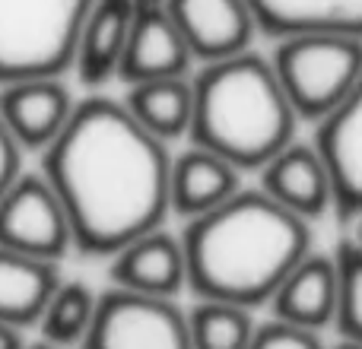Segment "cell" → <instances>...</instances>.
I'll return each instance as SVG.
<instances>
[{
    "label": "cell",
    "mask_w": 362,
    "mask_h": 349,
    "mask_svg": "<svg viewBox=\"0 0 362 349\" xmlns=\"http://www.w3.org/2000/svg\"><path fill=\"white\" fill-rule=\"evenodd\" d=\"M169 150L121 102L93 95L74 105L42 153V178L57 194L74 248L112 257L127 242L163 229L169 216Z\"/></svg>",
    "instance_id": "obj_1"
},
{
    "label": "cell",
    "mask_w": 362,
    "mask_h": 349,
    "mask_svg": "<svg viewBox=\"0 0 362 349\" xmlns=\"http://www.w3.org/2000/svg\"><path fill=\"white\" fill-rule=\"evenodd\" d=\"M185 289L200 302L257 308L312 251V229L257 191H238L216 210L187 219Z\"/></svg>",
    "instance_id": "obj_2"
},
{
    "label": "cell",
    "mask_w": 362,
    "mask_h": 349,
    "mask_svg": "<svg viewBox=\"0 0 362 349\" xmlns=\"http://www.w3.org/2000/svg\"><path fill=\"white\" fill-rule=\"evenodd\" d=\"M194 146L216 153L238 172L261 169L293 143L296 114L264 57L242 51L213 61L191 83Z\"/></svg>",
    "instance_id": "obj_3"
},
{
    "label": "cell",
    "mask_w": 362,
    "mask_h": 349,
    "mask_svg": "<svg viewBox=\"0 0 362 349\" xmlns=\"http://www.w3.org/2000/svg\"><path fill=\"white\" fill-rule=\"evenodd\" d=\"M93 0H0V86L61 80Z\"/></svg>",
    "instance_id": "obj_4"
},
{
    "label": "cell",
    "mask_w": 362,
    "mask_h": 349,
    "mask_svg": "<svg viewBox=\"0 0 362 349\" xmlns=\"http://www.w3.org/2000/svg\"><path fill=\"white\" fill-rule=\"evenodd\" d=\"M270 67L296 118L318 124L359 83L362 38L334 32L283 38Z\"/></svg>",
    "instance_id": "obj_5"
},
{
    "label": "cell",
    "mask_w": 362,
    "mask_h": 349,
    "mask_svg": "<svg viewBox=\"0 0 362 349\" xmlns=\"http://www.w3.org/2000/svg\"><path fill=\"white\" fill-rule=\"evenodd\" d=\"M83 349H191L187 314L175 299L108 289L95 299V314Z\"/></svg>",
    "instance_id": "obj_6"
},
{
    "label": "cell",
    "mask_w": 362,
    "mask_h": 349,
    "mask_svg": "<svg viewBox=\"0 0 362 349\" xmlns=\"http://www.w3.org/2000/svg\"><path fill=\"white\" fill-rule=\"evenodd\" d=\"M0 248L57 264L70 248V223L42 174H16L0 197Z\"/></svg>",
    "instance_id": "obj_7"
},
{
    "label": "cell",
    "mask_w": 362,
    "mask_h": 349,
    "mask_svg": "<svg viewBox=\"0 0 362 349\" xmlns=\"http://www.w3.org/2000/svg\"><path fill=\"white\" fill-rule=\"evenodd\" d=\"M163 6L191 57L206 64L248 51L257 29L245 0H163Z\"/></svg>",
    "instance_id": "obj_8"
},
{
    "label": "cell",
    "mask_w": 362,
    "mask_h": 349,
    "mask_svg": "<svg viewBox=\"0 0 362 349\" xmlns=\"http://www.w3.org/2000/svg\"><path fill=\"white\" fill-rule=\"evenodd\" d=\"M312 146L331 174L334 210L344 219H356L362 213V76L353 93L318 121Z\"/></svg>",
    "instance_id": "obj_9"
},
{
    "label": "cell",
    "mask_w": 362,
    "mask_h": 349,
    "mask_svg": "<svg viewBox=\"0 0 362 349\" xmlns=\"http://www.w3.org/2000/svg\"><path fill=\"white\" fill-rule=\"evenodd\" d=\"M191 51L185 38L169 19L163 4H137L127 35L124 54L118 64V76L124 83H146V80H175L187 76L191 70Z\"/></svg>",
    "instance_id": "obj_10"
},
{
    "label": "cell",
    "mask_w": 362,
    "mask_h": 349,
    "mask_svg": "<svg viewBox=\"0 0 362 349\" xmlns=\"http://www.w3.org/2000/svg\"><path fill=\"white\" fill-rule=\"evenodd\" d=\"M74 99L61 80H23L0 86V124L19 150L45 153L64 131Z\"/></svg>",
    "instance_id": "obj_11"
},
{
    "label": "cell",
    "mask_w": 362,
    "mask_h": 349,
    "mask_svg": "<svg viewBox=\"0 0 362 349\" xmlns=\"http://www.w3.org/2000/svg\"><path fill=\"white\" fill-rule=\"evenodd\" d=\"M261 191L305 223L321 219L334 206V187L325 159L305 143L283 146L270 162L261 165Z\"/></svg>",
    "instance_id": "obj_12"
},
{
    "label": "cell",
    "mask_w": 362,
    "mask_h": 349,
    "mask_svg": "<svg viewBox=\"0 0 362 349\" xmlns=\"http://www.w3.org/2000/svg\"><path fill=\"white\" fill-rule=\"evenodd\" d=\"M115 289L150 299H175L185 289V251L175 235L165 229H153L146 235L127 242L112 254L108 267Z\"/></svg>",
    "instance_id": "obj_13"
},
{
    "label": "cell",
    "mask_w": 362,
    "mask_h": 349,
    "mask_svg": "<svg viewBox=\"0 0 362 349\" xmlns=\"http://www.w3.org/2000/svg\"><path fill=\"white\" fill-rule=\"evenodd\" d=\"M274 321L321 333L337 314V267L334 257L308 251L270 295Z\"/></svg>",
    "instance_id": "obj_14"
},
{
    "label": "cell",
    "mask_w": 362,
    "mask_h": 349,
    "mask_svg": "<svg viewBox=\"0 0 362 349\" xmlns=\"http://www.w3.org/2000/svg\"><path fill=\"white\" fill-rule=\"evenodd\" d=\"M134 13H137L134 0H93L74 54V67L83 86H102L112 76H118Z\"/></svg>",
    "instance_id": "obj_15"
},
{
    "label": "cell",
    "mask_w": 362,
    "mask_h": 349,
    "mask_svg": "<svg viewBox=\"0 0 362 349\" xmlns=\"http://www.w3.org/2000/svg\"><path fill=\"white\" fill-rule=\"evenodd\" d=\"M255 25L274 38L334 32L362 38V0H245Z\"/></svg>",
    "instance_id": "obj_16"
},
{
    "label": "cell",
    "mask_w": 362,
    "mask_h": 349,
    "mask_svg": "<svg viewBox=\"0 0 362 349\" xmlns=\"http://www.w3.org/2000/svg\"><path fill=\"white\" fill-rule=\"evenodd\" d=\"M238 191V169L210 150L191 146L169 165V210L185 219L216 210Z\"/></svg>",
    "instance_id": "obj_17"
},
{
    "label": "cell",
    "mask_w": 362,
    "mask_h": 349,
    "mask_svg": "<svg viewBox=\"0 0 362 349\" xmlns=\"http://www.w3.org/2000/svg\"><path fill=\"white\" fill-rule=\"evenodd\" d=\"M57 283V264L0 248V321L19 331L35 327Z\"/></svg>",
    "instance_id": "obj_18"
},
{
    "label": "cell",
    "mask_w": 362,
    "mask_h": 349,
    "mask_svg": "<svg viewBox=\"0 0 362 349\" xmlns=\"http://www.w3.org/2000/svg\"><path fill=\"white\" fill-rule=\"evenodd\" d=\"M124 108L156 140H163V143L178 140L191 127V80L175 76V80L134 83Z\"/></svg>",
    "instance_id": "obj_19"
},
{
    "label": "cell",
    "mask_w": 362,
    "mask_h": 349,
    "mask_svg": "<svg viewBox=\"0 0 362 349\" xmlns=\"http://www.w3.org/2000/svg\"><path fill=\"white\" fill-rule=\"evenodd\" d=\"M95 299H99V295H95L86 283L61 280L57 289L51 292L48 305H45L42 318H38V324H35L38 331H42V340L54 343L57 349L83 343L89 324H93Z\"/></svg>",
    "instance_id": "obj_20"
},
{
    "label": "cell",
    "mask_w": 362,
    "mask_h": 349,
    "mask_svg": "<svg viewBox=\"0 0 362 349\" xmlns=\"http://www.w3.org/2000/svg\"><path fill=\"white\" fill-rule=\"evenodd\" d=\"M185 314L191 349H248L255 337V321L248 308L197 299Z\"/></svg>",
    "instance_id": "obj_21"
},
{
    "label": "cell",
    "mask_w": 362,
    "mask_h": 349,
    "mask_svg": "<svg viewBox=\"0 0 362 349\" xmlns=\"http://www.w3.org/2000/svg\"><path fill=\"white\" fill-rule=\"evenodd\" d=\"M334 267H337V314H334V327L340 331V340L362 343V244L340 242Z\"/></svg>",
    "instance_id": "obj_22"
},
{
    "label": "cell",
    "mask_w": 362,
    "mask_h": 349,
    "mask_svg": "<svg viewBox=\"0 0 362 349\" xmlns=\"http://www.w3.org/2000/svg\"><path fill=\"white\" fill-rule=\"evenodd\" d=\"M248 349H325L321 337L315 331L283 324V321H267L264 327H255Z\"/></svg>",
    "instance_id": "obj_23"
},
{
    "label": "cell",
    "mask_w": 362,
    "mask_h": 349,
    "mask_svg": "<svg viewBox=\"0 0 362 349\" xmlns=\"http://www.w3.org/2000/svg\"><path fill=\"white\" fill-rule=\"evenodd\" d=\"M19 172H23V150L13 143L6 127L0 124V197H4V191L16 181Z\"/></svg>",
    "instance_id": "obj_24"
},
{
    "label": "cell",
    "mask_w": 362,
    "mask_h": 349,
    "mask_svg": "<svg viewBox=\"0 0 362 349\" xmlns=\"http://www.w3.org/2000/svg\"><path fill=\"white\" fill-rule=\"evenodd\" d=\"M25 346V337L19 327H10L0 321V349H23Z\"/></svg>",
    "instance_id": "obj_25"
},
{
    "label": "cell",
    "mask_w": 362,
    "mask_h": 349,
    "mask_svg": "<svg viewBox=\"0 0 362 349\" xmlns=\"http://www.w3.org/2000/svg\"><path fill=\"white\" fill-rule=\"evenodd\" d=\"M23 349H57V346L48 343V340H35V343H25Z\"/></svg>",
    "instance_id": "obj_26"
},
{
    "label": "cell",
    "mask_w": 362,
    "mask_h": 349,
    "mask_svg": "<svg viewBox=\"0 0 362 349\" xmlns=\"http://www.w3.org/2000/svg\"><path fill=\"white\" fill-rule=\"evenodd\" d=\"M334 349H362V343H353V340H340Z\"/></svg>",
    "instance_id": "obj_27"
},
{
    "label": "cell",
    "mask_w": 362,
    "mask_h": 349,
    "mask_svg": "<svg viewBox=\"0 0 362 349\" xmlns=\"http://www.w3.org/2000/svg\"><path fill=\"white\" fill-rule=\"evenodd\" d=\"M356 223H359V232H356V244H362V213L356 216Z\"/></svg>",
    "instance_id": "obj_28"
},
{
    "label": "cell",
    "mask_w": 362,
    "mask_h": 349,
    "mask_svg": "<svg viewBox=\"0 0 362 349\" xmlns=\"http://www.w3.org/2000/svg\"><path fill=\"white\" fill-rule=\"evenodd\" d=\"M134 4H163V0H134Z\"/></svg>",
    "instance_id": "obj_29"
}]
</instances>
